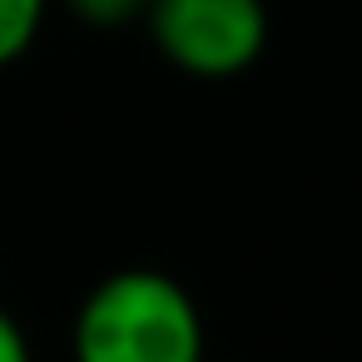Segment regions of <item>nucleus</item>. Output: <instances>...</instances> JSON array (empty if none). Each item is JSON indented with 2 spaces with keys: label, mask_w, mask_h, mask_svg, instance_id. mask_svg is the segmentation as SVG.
<instances>
[{
  "label": "nucleus",
  "mask_w": 362,
  "mask_h": 362,
  "mask_svg": "<svg viewBox=\"0 0 362 362\" xmlns=\"http://www.w3.org/2000/svg\"><path fill=\"white\" fill-rule=\"evenodd\" d=\"M70 352L75 362H204V313L179 278L119 268L85 293Z\"/></svg>",
  "instance_id": "1"
},
{
  "label": "nucleus",
  "mask_w": 362,
  "mask_h": 362,
  "mask_svg": "<svg viewBox=\"0 0 362 362\" xmlns=\"http://www.w3.org/2000/svg\"><path fill=\"white\" fill-rule=\"evenodd\" d=\"M144 25L154 50L194 80H233L268 50L263 0H149Z\"/></svg>",
  "instance_id": "2"
},
{
  "label": "nucleus",
  "mask_w": 362,
  "mask_h": 362,
  "mask_svg": "<svg viewBox=\"0 0 362 362\" xmlns=\"http://www.w3.org/2000/svg\"><path fill=\"white\" fill-rule=\"evenodd\" d=\"M45 6L50 0H0V70L16 65L35 45L45 25Z\"/></svg>",
  "instance_id": "3"
},
{
  "label": "nucleus",
  "mask_w": 362,
  "mask_h": 362,
  "mask_svg": "<svg viewBox=\"0 0 362 362\" xmlns=\"http://www.w3.org/2000/svg\"><path fill=\"white\" fill-rule=\"evenodd\" d=\"M65 11L95 30H119V25H134L144 21L149 0H65Z\"/></svg>",
  "instance_id": "4"
},
{
  "label": "nucleus",
  "mask_w": 362,
  "mask_h": 362,
  "mask_svg": "<svg viewBox=\"0 0 362 362\" xmlns=\"http://www.w3.org/2000/svg\"><path fill=\"white\" fill-rule=\"evenodd\" d=\"M0 362H30V342H25V327L0 308Z\"/></svg>",
  "instance_id": "5"
}]
</instances>
